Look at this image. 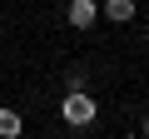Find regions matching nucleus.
<instances>
[{"label":"nucleus","mask_w":149,"mask_h":139,"mask_svg":"<svg viewBox=\"0 0 149 139\" xmlns=\"http://www.w3.org/2000/svg\"><path fill=\"white\" fill-rule=\"evenodd\" d=\"M20 109H0V139H20Z\"/></svg>","instance_id":"4"},{"label":"nucleus","mask_w":149,"mask_h":139,"mask_svg":"<svg viewBox=\"0 0 149 139\" xmlns=\"http://www.w3.org/2000/svg\"><path fill=\"white\" fill-rule=\"evenodd\" d=\"M100 10H104V20H114V25H129L139 5H134V0H104V5H100Z\"/></svg>","instance_id":"3"},{"label":"nucleus","mask_w":149,"mask_h":139,"mask_svg":"<svg viewBox=\"0 0 149 139\" xmlns=\"http://www.w3.org/2000/svg\"><path fill=\"white\" fill-rule=\"evenodd\" d=\"M139 129H144V139H149V114H144V124H139Z\"/></svg>","instance_id":"5"},{"label":"nucleus","mask_w":149,"mask_h":139,"mask_svg":"<svg viewBox=\"0 0 149 139\" xmlns=\"http://www.w3.org/2000/svg\"><path fill=\"white\" fill-rule=\"evenodd\" d=\"M65 20H70L74 30H90V25L100 20V0H70V10H65Z\"/></svg>","instance_id":"2"},{"label":"nucleus","mask_w":149,"mask_h":139,"mask_svg":"<svg viewBox=\"0 0 149 139\" xmlns=\"http://www.w3.org/2000/svg\"><path fill=\"white\" fill-rule=\"evenodd\" d=\"M95 114H100V104H95L85 90H70V95L60 99V119H65L70 129H85V124H95Z\"/></svg>","instance_id":"1"}]
</instances>
